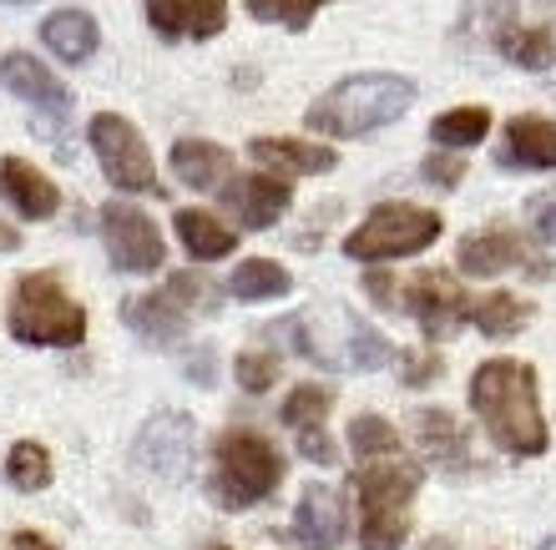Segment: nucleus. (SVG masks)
I'll return each mask as SVG.
<instances>
[{
    "label": "nucleus",
    "mask_w": 556,
    "mask_h": 550,
    "mask_svg": "<svg viewBox=\"0 0 556 550\" xmlns=\"http://www.w3.org/2000/svg\"><path fill=\"white\" fill-rule=\"evenodd\" d=\"M299 455H304V460H314V464H334L339 460L334 439L324 435V430H304V435H299Z\"/></svg>",
    "instance_id": "35"
},
{
    "label": "nucleus",
    "mask_w": 556,
    "mask_h": 550,
    "mask_svg": "<svg viewBox=\"0 0 556 550\" xmlns=\"http://www.w3.org/2000/svg\"><path fill=\"white\" fill-rule=\"evenodd\" d=\"M283 485V455L253 430H228L213 449V479L207 495L223 510H249Z\"/></svg>",
    "instance_id": "4"
},
{
    "label": "nucleus",
    "mask_w": 556,
    "mask_h": 550,
    "mask_svg": "<svg viewBox=\"0 0 556 550\" xmlns=\"http://www.w3.org/2000/svg\"><path fill=\"white\" fill-rule=\"evenodd\" d=\"M400 374L410 389H420V384L440 379V354H400Z\"/></svg>",
    "instance_id": "34"
},
{
    "label": "nucleus",
    "mask_w": 556,
    "mask_h": 550,
    "mask_svg": "<svg viewBox=\"0 0 556 550\" xmlns=\"http://www.w3.org/2000/svg\"><path fill=\"white\" fill-rule=\"evenodd\" d=\"M11 333L36 348H76L87 338V308L56 283V273H26L11 298Z\"/></svg>",
    "instance_id": "5"
},
{
    "label": "nucleus",
    "mask_w": 556,
    "mask_h": 550,
    "mask_svg": "<svg viewBox=\"0 0 556 550\" xmlns=\"http://www.w3.org/2000/svg\"><path fill=\"white\" fill-rule=\"evenodd\" d=\"M91 146H97L106 182H112L117 192H152V197H162L152 152H147L142 131H137L127 116H117V112L97 116V121H91Z\"/></svg>",
    "instance_id": "7"
},
{
    "label": "nucleus",
    "mask_w": 556,
    "mask_h": 550,
    "mask_svg": "<svg viewBox=\"0 0 556 550\" xmlns=\"http://www.w3.org/2000/svg\"><path fill=\"white\" fill-rule=\"evenodd\" d=\"M289 289H293V278L283 273L274 258H249V263H238L233 278H228V293H233V298H243V304L283 298Z\"/></svg>",
    "instance_id": "24"
},
{
    "label": "nucleus",
    "mask_w": 556,
    "mask_h": 550,
    "mask_svg": "<svg viewBox=\"0 0 556 550\" xmlns=\"http://www.w3.org/2000/svg\"><path fill=\"white\" fill-rule=\"evenodd\" d=\"M213 550H228V546H213Z\"/></svg>",
    "instance_id": "43"
},
{
    "label": "nucleus",
    "mask_w": 556,
    "mask_h": 550,
    "mask_svg": "<svg viewBox=\"0 0 556 550\" xmlns=\"http://www.w3.org/2000/svg\"><path fill=\"white\" fill-rule=\"evenodd\" d=\"M506 167H531V172H552L556 167V127L546 116H516L501 142Z\"/></svg>",
    "instance_id": "19"
},
{
    "label": "nucleus",
    "mask_w": 556,
    "mask_h": 550,
    "mask_svg": "<svg viewBox=\"0 0 556 550\" xmlns=\"http://www.w3.org/2000/svg\"><path fill=\"white\" fill-rule=\"evenodd\" d=\"M506 268H531L536 278L546 273V263L531 258L527 243H521L516 232H506V228L470 232L466 243H460V273H470V278H496V273H506Z\"/></svg>",
    "instance_id": "12"
},
{
    "label": "nucleus",
    "mask_w": 556,
    "mask_h": 550,
    "mask_svg": "<svg viewBox=\"0 0 556 550\" xmlns=\"http://www.w3.org/2000/svg\"><path fill=\"white\" fill-rule=\"evenodd\" d=\"M319 5L324 0H249V15L253 21H278V26H289V30H304Z\"/></svg>",
    "instance_id": "32"
},
{
    "label": "nucleus",
    "mask_w": 556,
    "mask_h": 550,
    "mask_svg": "<svg viewBox=\"0 0 556 550\" xmlns=\"http://www.w3.org/2000/svg\"><path fill=\"white\" fill-rule=\"evenodd\" d=\"M542 550H556V536H552V540H546V546H542Z\"/></svg>",
    "instance_id": "42"
},
{
    "label": "nucleus",
    "mask_w": 556,
    "mask_h": 550,
    "mask_svg": "<svg viewBox=\"0 0 556 550\" xmlns=\"http://www.w3.org/2000/svg\"><path fill=\"white\" fill-rule=\"evenodd\" d=\"M249 152H253V162L274 177H324V172H334V162H339L329 146L293 142V137H258Z\"/></svg>",
    "instance_id": "16"
},
{
    "label": "nucleus",
    "mask_w": 556,
    "mask_h": 550,
    "mask_svg": "<svg viewBox=\"0 0 556 550\" xmlns=\"http://www.w3.org/2000/svg\"><path fill=\"white\" fill-rule=\"evenodd\" d=\"M405 308L415 314V323L425 329V338H430V344L451 338V333L470 319V298L460 293V283H455L451 273H420V278H410V289H405Z\"/></svg>",
    "instance_id": "9"
},
{
    "label": "nucleus",
    "mask_w": 556,
    "mask_h": 550,
    "mask_svg": "<svg viewBox=\"0 0 556 550\" xmlns=\"http://www.w3.org/2000/svg\"><path fill=\"white\" fill-rule=\"evenodd\" d=\"M223 203L233 207V218L243 222V228L264 232V228H274V222L289 213L293 192H289V182H283V177L253 172V177H238V182H228V188H223Z\"/></svg>",
    "instance_id": "11"
},
{
    "label": "nucleus",
    "mask_w": 556,
    "mask_h": 550,
    "mask_svg": "<svg viewBox=\"0 0 556 550\" xmlns=\"http://www.w3.org/2000/svg\"><path fill=\"white\" fill-rule=\"evenodd\" d=\"M501 56L516 61V66H527V72L556 66V21L531 26V30H501Z\"/></svg>",
    "instance_id": "25"
},
{
    "label": "nucleus",
    "mask_w": 556,
    "mask_h": 550,
    "mask_svg": "<svg viewBox=\"0 0 556 550\" xmlns=\"http://www.w3.org/2000/svg\"><path fill=\"white\" fill-rule=\"evenodd\" d=\"M293 536L304 540L308 550H334L344 540V506L329 485H308L299 495V510H293Z\"/></svg>",
    "instance_id": "17"
},
{
    "label": "nucleus",
    "mask_w": 556,
    "mask_h": 550,
    "mask_svg": "<svg viewBox=\"0 0 556 550\" xmlns=\"http://www.w3.org/2000/svg\"><path fill=\"white\" fill-rule=\"evenodd\" d=\"M173 172L182 177L192 192H223L228 188V177H233V157H228L218 142H198V137H188V142L173 146Z\"/></svg>",
    "instance_id": "20"
},
{
    "label": "nucleus",
    "mask_w": 556,
    "mask_h": 550,
    "mask_svg": "<svg viewBox=\"0 0 556 550\" xmlns=\"http://www.w3.org/2000/svg\"><path fill=\"white\" fill-rule=\"evenodd\" d=\"M122 319L132 323L147 344H177V338L188 333V308L177 304L167 289H162V293H147V298H127Z\"/></svg>",
    "instance_id": "21"
},
{
    "label": "nucleus",
    "mask_w": 556,
    "mask_h": 550,
    "mask_svg": "<svg viewBox=\"0 0 556 550\" xmlns=\"http://www.w3.org/2000/svg\"><path fill=\"white\" fill-rule=\"evenodd\" d=\"M0 87L11 91V97H21V102L51 112V116H66V106H72L66 87H61L36 56H26V51H11V56L0 61Z\"/></svg>",
    "instance_id": "14"
},
{
    "label": "nucleus",
    "mask_w": 556,
    "mask_h": 550,
    "mask_svg": "<svg viewBox=\"0 0 556 550\" xmlns=\"http://www.w3.org/2000/svg\"><path fill=\"white\" fill-rule=\"evenodd\" d=\"M137 464L162 479H182L192 464V420L182 409H162L137 435Z\"/></svg>",
    "instance_id": "10"
},
{
    "label": "nucleus",
    "mask_w": 556,
    "mask_h": 550,
    "mask_svg": "<svg viewBox=\"0 0 556 550\" xmlns=\"http://www.w3.org/2000/svg\"><path fill=\"white\" fill-rule=\"evenodd\" d=\"M536 232H542L546 243H556V197H542V203H536Z\"/></svg>",
    "instance_id": "38"
},
{
    "label": "nucleus",
    "mask_w": 556,
    "mask_h": 550,
    "mask_svg": "<svg viewBox=\"0 0 556 550\" xmlns=\"http://www.w3.org/2000/svg\"><path fill=\"white\" fill-rule=\"evenodd\" d=\"M41 41L51 46V51H56L66 66H81V61L97 56V41H102V30H97V21H91L87 11H56V15H46Z\"/></svg>",
    "instance_id": "22"
},
{
    "label": "nucleus",
    "mask_w": 556,
    "mask_h": 550,
    "mask_svg": "<svg viewBox=\"0 0 556 550\" xmlns=\"http://www.w3.org/2000/svg\"><path fill=\"white\" fill-rule=\"evenodd\" d=\"M15 5H21V0H15Z\"/></svg>",
    "instance_id": "44"
},
{
    "label": "nucleus",
    "mask_w": 556,
    "mask_h": 550,
    "mask_svg": "<svg viewBox=\"0 0 556 550\" xmlns=\"http://www.w3.org/2000/svg\"><path fill=\"white\" fill-rule=\"evenodd\" d=\"M5 475H11L15 490H46L51 485V455H46V445H36V439H21V445L5 455Z\"/></svg>",
    "instance_id": "28"
},
{
    "label": "nucleus",
    "mask_w": 556,
    "mask_h": 550,
    "mask_svg": "<svg viewBox=\"0 0 556 550\" xmlns=\"http://www.w3.org/2000/svg\"><path fill=\"white\" fill-rule=\"evenodd\" d=\"M15 247H21V232L11 222H0V253H15Z\"/></svg>",
    "instance_id": "40"
},
{
    "label": "nucleus",
    "mask_w": 556,
    "mask_h": 550,
    "mask_svg": "<svg viewBox=\"0 0 556 550\" xmlns=\"http://www.w3.org/2000/svg\"><path fill=\"white\" fill-rule=\"evenodd\" d=\"M395 359V348L384 344V333H375L369 323H344V363L339 369H384Z\"/></svg>",
    "instance_id": "29"
},
{
    "label": "nucleus",
    "mask_w": 556,
    "mask_h": 550,
    "mask_svg": "<svg viewBox=\"0 0 556 550\" xmlns=\"http://www.w3.org/2000/svg\"><path fill=\"white\" fill-rule=\"evenodd\" d=\"M470 409L506 455H542L546 420L536 399V369L521 359H485L470 374Z\"/></svg>",
    "instance_id": "1"
},
{
    "label": "nucleus",
    "mask_w": 556,
    "mask_h": 550,
    "mask_svg": "<svg viewBox=\"0 0 556 550\" xmlns=\"http://www.w3.org/2000/svg\"><path fill=\"white\" fill-rule=\"evenodd\" d=\"M329 405H334V394L324 389V384H299V389L283 399V424H289L293 435H304V430H324Z\"/></svg>",
    "instance_id": "30"
},
{
    "label": "nucleus",
    "mask_w": 556,
    "mask_h": 550,
    "mask_svg": "<svg viewBox=\"0 0 556 550\" xmlns=\"http://www.w3.org/2000/svg\"><path fill=\"white\" fill-rule=\"evenodd\" d=\"M420 495V470L395 460H369L354 475L359 500V550H400L410 536V506Z\"/></svg>",
    "instance_id": "3"
},
{
    "label": "nucleus",
    "mask_w": 556,
    "mask_h": 550,
    "mask_svg": "<svg viewBox=\"0 0 556 550\" xmlns=\"http://www.w3.org/2000/svg\"><path fill=\"white\" fill-rule=\"evenodd\" d=\"M415 430H420L425 460L440 464L445 475H466L470 470V439H466V430L455 424V414H445V409H420V414H415Z\"/></svg>",
    "instance_id": "18"
},
{
    "label": "nucleus",
    "mask_w": 556,
    "mask_h": 550,
    "mask_svg": "<svg viewBox=\"0 0 556 550\" xmlns=\"http://www.w3.org/2000/svg\"><path fill=\"white\" fill-rule=\"evenodd\" d=\"M485 131H491V112L485 106H455V112L430 121L435 146H476V142H485Z\"/></svg>",
    "instance_id": "27"
},
{
    "label": "nucleus",
    "mask_w": 556,
    "mask_h": 550,
    "mask_svg": "<svg viewBox=\"0 0 556 550\" xmlns=\"http://www.w3.org/2000/svg\"><path fill=\"white\" fill-rule=\"evenodd\" d=\"M440 238V213L410 203H380L359 228L350 232V253L354 263H390V258H415Z\"/></svg>",
    "instance_id": "6"
},
{
    "label": "nucleus",
    "mask_w": 556,
    "mask_h": 550,
    "mask_svg": "<svg viewBox=\"0 0 556 550\" xmlns=\"http://www.w3.org/2000/svg\"><path fill=\"white\" fill-rule=\"evenodd\" d=\"M350 445L359 460H395L400 455V435L380 420V414H359V420L350 424Z\"/></svg>",
    "instance_id": "31"
},
{
    "label": "nucleus",
    "mask_w": 556,
    "mask_h": 550,
    "mask_svg": "<svg viewBox=\"0 0 556 550\" xmlns=\"http://www.w3.org/2000/svg\"><path fill=\"white\" fill-rule=\"evenodd\" d=\"M415 106V81L395 72H365L344 76L339 87H329L319 102L308 106V127L324 137H365V131L390 127L395 116Z\"/></svg>",
    "instance_id": "2"
},
{
    "label": "nucleus",
    "mask_w": 556,
    "mask_h": 550,
    "mask_svg": "<svg viewBox=\"0 0 556 550\" xmlns=\"http://www.w3.org/2000/svg\"><path fill=\"white\" fill-rule=\"evenodd\" d=\"M11 550H56L46 536H36V530H15L11 536Z\"/></svg>",
    "instance_id": "39"
},
{
    "label": "nucleus",
    "mask_w": 556,
    "mask_h": 550,
    "mask_svg": "<svg viewBox=\"0 0 556 550\" xmlns=\"http://www.w3.org/2000/svg\"><path fill=\"white\" fill-rule=\"evenodd\" d=\"M425 550H451V540H440V536H435V540H425Z\"/></svg>",
    "instance_id": "41"
},
{
    "label": "nucleus",
    "mask_w": 556,
    "mask_h": 550,
    "mask_svg": "<svg viewBox=\"0 0 556 550\" xmlns=\"http://www.w3.org/2000/svg\"><path fill=\"white\" fill-rule=\"evenodd\" d=\"M0 197L21 213V218H56V207H61V192H56V182L46 172H36L30 162H21V157H5L0 162Z\"/></svg>",
    "instance_id": "15"
},
{
    "label": "nucleus",
    "mask_w": 556,
    "mask_h": 550,
    "mask_svg": "<svg viewBox=\"0 0 556 550\" xmlns=\"http://www.w3.org/2000/svg\"><path fill=\"white\" fill-rule=\"evenodd\" d=\"M470 319H476V329L485 338H511L531 319V304H521L516 293H491V298H481V304L470 308Z\"/></svg>",
    "instance_id": "26"
},
{
    "label": "nucleus",
    "mask_w": 556,
    "mask_h": 550,
    "mask_svg": "<svg viewBox=\"0 0 556 550\" xmlns=\"http://www.w3.org/2000/svg\"><path fill=\"white\" fill-rule=\"evenodd\" d=\"M147 21L162 41H203L228 21V0H147Z\"/></svg>",
    "instance_id": "13"
},
{
    "label": "nucleus",
    "mask_w": 556,
    "mask_h": 550,
    "mask_svg": "<svg viewBox=\"0 0 556 550\" xmlns=\"http://www.w3.org/2000/svg\"><path fill=\"white\" fill-rule=\"evenodd\" d=\"M365 289H369V298H375L380 308H400V293H395V278L390 273H369Z\"/></svg>",
    "instance_id": "37"
},
{
    "label": "nucleus",
    "mask_w": 556,
    "mask_h": 550,
    "mask_svg": "<svg viewBox=\"0 0 556 550\" xmlns=\"http://www.w3.org/2000/svg\"><path fill=\"white\" fill-rule=\"evenodd\" d=\"M238 384L249 394H264L278 384V354H238Z\"/></svg>",
    "instance_id": "33"
},
{
    "label": "nucleus",
    "mask_w": 556,
    "mask_h": 550,
    "mask_svg": "<svg viewBox=\"0 0 556 550\" xmlns=\"http://www.w3.org/2000/svg\"><path fill=\"white\" fill-rule=\"evenodd\" d=\"M420 172H425V182H435V188H455L466 167H460V162H451V157H430Z\"/></svg>",
    "instance_id": "36"
},
{
    "label": "nucleus",
    "mask_w": 556,
    "mask_h": 550,
    "mask_svg": "<svg viewBox=\"0 0 556 550\" xmlns=\"http://www.w3.org/2000/svg\"><path fill=\"white\" fill-rule=\"evenodd\" d=\"M102 238L122 273H157L162 258H167V243H162L157 222L147 218V213H137L132 203L102 207Z\"/></svg>",
    "instance_id": "8"
},
{
    "label": "nucleus",
    "mask_w": 556,
    "mask_h": 550,
    "mask_svg": "<svg viewBox=\"0 0 556 550\" xmlns=\"http://www.w3.org/2000/svg\"><path fill=\"white\" fill-rule=\"evenodd\" d=\"M177 238H182V247H188L198 263L228 258V253L238 247L233 228H223L213 213H198V207H182V213H177Z\"/></svg>",
    "instance_id": "23"
}]
</instances>
